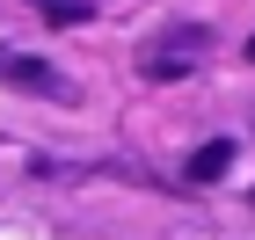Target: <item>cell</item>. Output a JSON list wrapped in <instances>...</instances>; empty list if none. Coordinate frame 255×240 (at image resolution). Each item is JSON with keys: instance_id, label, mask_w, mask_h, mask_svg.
I'll use <instances>...</instances> for the list:
<instances>
[{"instance_id": "cell-1", "label": "cell", "mask_w": 255, "mask_h": 240, "mask_svg": "<svg viewBox=\"0 0 255 240\" xmlns=\"http://www.w3.org/2000/svg\"><path fill=\"white\" fill-rule=\"evenodd\" d=\"M204 51H212V29H204V22H175V29H153V37H146L138 73L146 80H182V73L204 66Z\"/></svg>"}, {"instance_id": "cell-2", "label": "cell", "mask_w": 255, "mask_h": 240, "mask_svg": "<svg viewBox=\"0 0 255 240\" xmlns=\"http://www.w3.org/2000/svg\"><path fill=\"white\" fill-rule=\"evenodd\" d=\"M226 167H234V139H212V146L190 153V182H219Z\"/></svg>"}, {"instance_id": "cell-3", "label": "cell", "mask_w": 255, "mask_h": 240, "mask_svg": "<svg viewBox=\"0 0 255 240\" xmlns=\"http://www.w3.org/2000/svg\"><path fill=\"white\" fill-rule=\"evenodd\" d=\"M29 7H37L44 22H88V15L102 7V0H29Z\"/></svg>"}, {"instance_id": "cell-4", "label": "cell", "mask_w": 255, "mask_h": 240, "mask_svg": "<svg viewBox=\"0 0 255 240\" xmlns=\"http://www.w3.org/2000/svg\"><path fill=\"white\" fill-rule=\"evenodd\" d=\"M248 59H255V44H248Z\"/></svg>"}]
</instances>
